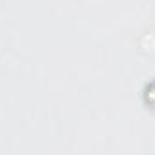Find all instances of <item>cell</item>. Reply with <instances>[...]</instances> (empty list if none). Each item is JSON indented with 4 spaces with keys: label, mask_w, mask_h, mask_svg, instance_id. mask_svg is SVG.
<instances>
[{
    "label": "cell",
    "mask_w": 155,
    "mask_h": 155,
    "mask_svg": "<svg viewBox=\"0 0 155 155\" xmlns=\"http://www.w3.org/2000/svg\"><path fill=\"white\" fill-rule=\"evenodd\" d=\"M148 97H150V101H152V103H155V83L148 88Z\"/></svg>",
    "instance_id": "obj_1"
}]
</instances>
